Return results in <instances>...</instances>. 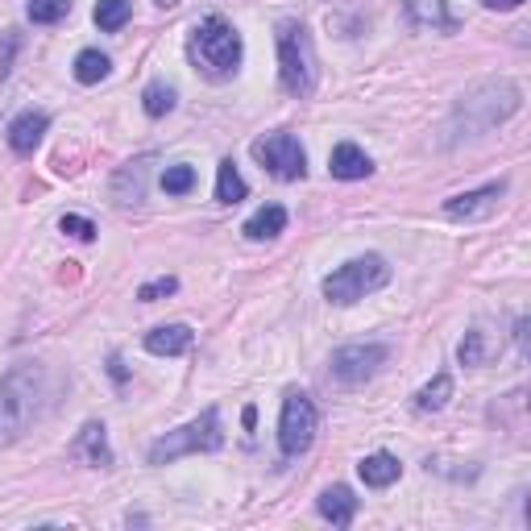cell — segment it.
<instances>
[{
	"instance_id": "484cf974",
	"label": "cell",
	"mask_w": 531,
	"mask_h": 531,
	"mask_svg": "<svg viewBox=\"0 0 531 531\" xmlns=\"http://www.w3.org/2000/svg\"><path fill=\"white\" fill-rule=\"evenodd\" d=\"M191 187H195V166L175 162V166H166V171H162V191L166 195H187Z\"/></svg>"
},
{
	"instance_id": "9a60e30c",
	"label": "cell",
	"mask_w": 531,
	"mask_h": 531,
	"mask_svg": "<svg viewBox=\"0 0 531 531\" xmlns=\"http://www.w3.org/2000/svg\"><path fill=\"white\" fill-rule=\"evenodd\" d=\"M71 453L79 461H88L92 469H108V465H113V444H108L104 424H96V419H92V424H83L75 444H71Z\"/></svg>"
},
{
	"instance_id": "5bb4252c",
	"label": "cell",
	"mask_w": 531,
	"mask_h": 531,
	"mask_svg": "<svg viewBox=\"0 0 531 531\" xmlns=\"http://www.w3.org/2000/svg\"><path fill=\"white\" fill-rule=\"evenodd\" d=\"M328 171H332V179H341V183H357V179L374 175V162L361 146L341 142V146H332V154H328Z\"/></svg>"
},
{
	"instance_id": "ac0fdd59",
	"label": "cell",
	"mask_w": 531,
	"mask_h": 531,
	"mask_svg": "<svg viewBox=\"0 0 531 531\" xmlns=\"http://www.w3.org/2000/svg\"><path fill=\"white\" fill-rule=\"evenodd\" d=\"M357 473H361V482H366V486L386 490V486H395L403 478V465H399V457H390V453H370V457L357 461Z\"/></svg>"
},
{
	"instance_id": "4316f807",
	"label": "cell",
	"mask_w": 531,
	"mask_h": 531,
	"mask_svg": "<svg viewBox=\"0 0 531 531\" xmlns=\"http://www.w3.org/2000/svg\"><path fill=\"white\" fill-rule=\"evenodd\" d=\"M457 361H461V366H482V361H486V332L482 328L465 332V341L457 345Z\"/></svg>"
},
{
	"instance_id": "f1b7e54d",
	"label": "cell",
	"mask_w": 531,
	"mask_h": 531,
	"mask_svg": "<svg viewBox=\"0 0 531 531\" xmlns=\"http://www.w3.org/2000/svg\"><path fill=\"white\" fill-rule=\"evenodd\" d=\"M59 229L67 233V237H75V241H96V225L88 216H75V212H67L63 220H59Z\"/></svg>"
},
{
	"instance_id": "8fae6325",
	"label": "cell",
	"mask_w": 531,
	"mask_h": 531,
	"mask_svg": "<svg viewBox=\"0 0 531 531\" xmlns=\"http://www.w3.org/2000/svg\"><path fill=\"white\" fill-rule=\"evenodd\" d=\"M46 129H50V117H46V113H38V108H25V113H17V117L9 121L5 142H9V150H13V154L30 158V154L42 146Z\"/></svg>"
},
{
	"instance_id": "30bf717a",
	"label": "cell",
	"mask_w": 531,
	"mask_h": 531,
	"mask_svg": "<svg viewBox=\"0 0 531 531\" xmlns=\"http://www.w3.org/2000/svg\"><path fill=\"white\" fill-rule=\"evenodd\" d=\"M502 195H507V179L461 191V195H453V200H444V216H449V220H486V216L498 212Z\"/></svg>"
},
{
	"instance_id": "52a82bcc",
	"label": "cell",
	"mask_w": 531,
	"mask_h": 531,
	"mask_svg": "<svg viewBox=\"0 0 531 531\" xmlns=\"http://www.w3.org/2000/svg\"><path fill=\"white\" fill-rule=\"evenodd\" d=\"M316 428H320L316 403L307 399L303 390H287L283 415H278V449H283V457H303L307 449H312Z\"/></svg>"
},
{
	"instance_id": "603a6c76",
	"label": "cell",
	"mask_w": 531,
	"mask_h": 531,
	"mask_svg": "<svg viewBox=\"0 0 531 531\" xmlns=\"http://www.w3.org/2000/svg\"><path fill=\"white\" fill-rule=\"evenodd\" d=\"M175 100H179V92L171 88V83H162V79L146 83V92H142V108H146V117H154V121L171 113Z\"/></svg>"
},
{
	"instance_id": "3957f363",
	"label": "cell",
	"mask_w": 531,
	"mask_h": 531,
	"mask_svg": "<svg viewBox=\"0 0 531 531\" xmlns=\"http://www.w3.org/2000/svg\"><path fill=\"white\" fill-rule=\"evenodd\" d=\"M241 54H245L241 34L233 30L225 17H216V13L204 17L191 30V38H187V59H191V67L200 71V75H208V79H229V75H237Z\"/></svg>"
},
{
	"instance_id": "d6a6232c",
	"label": "cell",
	"mask_w": 531,
	"mask_h": 531,
	"mask_svg": "<svg viewBox=\"0 0 531 531\" xmlns=\"http://www.w3.org/2000/svg\"><path fill=\"white\" fill-rule=\"evenodd\" d=\"M515 341H519V349L527 353V320H523V316L515 320Z\"/></svg>"
},
{
	"instance_id": "83f0119b",
	"label": "cell",
	"mask_w": 531,
	"mask_h": 531,
	"mask_svg": "<svg viewBox=\"0 0 531 531\" xmlns=\"http://www.w3.org/2000/svg\"><path fill=\"white\" fill-rule=\"evenodd\" d=\"M175 291H179V278L175 274H162V278H150V283L137 287V299L154 303V299H166V295H175Z\"/></svg>"
},
{
	"instance_id": "cb8c5ba5",
	"label": "cell",
	"mask_w": 531,
	"mask_h": 531,
	"mask_svg": "<svg viewBox=\"0 0 531 531\" xmlns=\"http://www.w3.org/2000/svg\"><path fill=\"white\" fill-rule=\"evenodd\" d=\"M449 399H453V378H449V374H436V378L415 395V411H440Z\"/></svg>"
},
{
	"instance_id": "5b68a950",
	"label": "cell",
	"mask_w": 531,
	"mask_h": 531,
	"mask_svg": "<svg viewBox=\"0 0 531 531\" xmlns=\"http://www.w3.org/2000/svg\"><path fill=\"white\" fill-rule=\"evenodd\" d=\"M216 449H225V424H220V411L216 407H204L200 415L191 419V424L175 428V432H166L162 440L150 444V453L146 461L150 465H171L179 457H191V453H216Z\"/></svg>"
},
{
	"instance_id": "836d02e7",
	"label": "cell",
	"mask_w": 531,
	"mask_h": 531,
	"mask_svg": "<svg viewBox=\"0 0 531 531\" xmlns=\"http://www.w3.org/2000/svg\"><path fill=\"white\" fill-rule=\"evenodd\" d=\"M241 424H245L249 432H254V424H258V411H254V407H245V411H241Z\"/></svg>"
},
{
	"instance_id": "4fadbf2b",
	"label": "cell",
	"mask_w": 531,
	"mask_h": 531,
	"mask_svg": "<svg viewBox=\"0 0 531 531\" xmlns=\"http://www.w3.org/2000/svg\"><path fill=\"white\" fill-rule=\"evenodd\" d=\"M403 13L419 30H440V34H457L461 25L449 13V0H403Z\"/></svg>"
},
{
	"instance_id": "44dd1931",
	"label": "cell",
	"mask_w": 531,
	"mask_h": 531,
	"mask_svg": "<svg viewBox=\"0 0 531 531\" xmlns=\"http://www.w3.org/2000/svg\"><path fill=\"white\" fill-rule=\"evenodd\" d=\"M245 195H249V187H245V179L237 171V162L225 158L216 166V204H241Z\"/></svg>"
},
{
	"instance_id": "d6986e66",
	"label": "cell",
	"mask_w": 531,
	"mask_h": 531,
	"mask_svg": "<svg viewBox=\"0 0 531 531\" xmlns=\"http://www.w3.org/2000/svg\"><path fill=\"white\" fill-rule=\"evenodd\" d=\"M283 229H287V208H283V204H266V208H258V212L241 225V233H245L249 241H274Z\"/></svg>"
},
{
	"instance_id": "6da1fadb",
	"label": "cell",
	"mask_w": 531,
	"mask_h": 531,
	"mask_svg": "<svg viewBox=\"0 0 531 531\" xmlns=\"http://www.w3.org/2000/svg\"><path fill=\"white\" fill-rule=\"evenodd\" d=\"M523 108V88L507 75L478 79L473 88H465L453 104L449 121H444V146H461L469 137H482L498 129L502 121H511Z\"/></svg>"
},
{
	"instance_id": "1f68e13d",
	"label": "cell",
	"mask_w": 531,
	"mask_h": 531,
	"mask_svg": "<svg viewBox=\"0 0 531 531\" xmlns=\"http://www.w3.org/2000/svg\"><path fill=\"white\" fill-rule=\"evenodd\" d=\"M108 374H113V382H125V378H129V370L121 366V357H117V353L108 357Z\"/></svg>"
},
{
	"instance_id": "7c38bea8",
	"label": "cell",
	"mask_w": 531,
	"mask_h": 531,
	"mask_svg": "<svg viewBox=\"0 0 531 531\" xmlns=\"http://www.w3.org/2000/svg\"><path fill=\"white\" fill-rule=\"evenodd\" d=\"M150 166H154V154H142V158H133L125 162L121 171L113 175V200L121 208H137L146 200V179H150Z\"/></svg>"
},
{
	"instance_id": "e0dca14e",
	"label": "cell",
	"mask_w": 531,
	"mask_h": 531,
	"mask_svg": "<svg viewBox=\"0 0 531 531\" xmlns=\"http://www.w3.org/2000/svg\"><path fill=\"white\" fill-rule=\"evenodd\" d=\"M357 507H361V502L353 498L349 486H328V490H320V498H316L320 519H328L332 527H349V523L357 519Z\"/></svg>"
},
{
	"instance_id": "9c48e42d",
	"label": "cell",
	"mask_w": 531,
	"mask_h": 531,
	"mask_svg": "<svg viewBox=\"0 0 531 531\" xmlns=\"http://www.w3.org/2000/svg\"><path fill=\"white\" fill-rule=\"evenodd\" d=\"M386 361H390V349L378 345V341H370V345H341L328 361V374H332V382H341V386H361V382H370Z\"/></svg>"
},
{
	"instance_id": "ba28073f",
	"label": "cell",
	"mask_w": 531,
	"mask_h": 531,
	"mask_svg": "<svg viewBox=\"0 0 531 531\" xmlns=\"http://www.w3.org/2000/svg\"><path fill=\"white\" fill-rule=\"evenodd\" d=\"M254 158L262 162V171H270L274 179H283V183H295V179L307 175V154L299 146V137H291L283 129L258 137V142H254Z\"/></svg>"
},
{
	"instance_id": "e575fe53",
	"label": "cell",
	"mask_w": 531,
	"mask_h": 531,
	"mask_svg": "<svg viewBox=\"0 0 531 531\" xmlns=\"http://www.w3.org/2000/svg\"><path fill=\"white\" fill-rule=\"evenodd\" d=\"M158 5H162V9H171V5H179V0H158Z\"/></svg>"
},
{
	"instance_id": "277c9868",
	"label": "cell",
	"mask_w": 531,
	"mask_h": 531,
	"mask_svg": "<svg viewBox=\"0 0 531 531\" xmlns=\"http://www.w3.org/2000/svg\"><path fill=\"white\" fill-rule=\"evenodd\" d=\"M274 46H278V83L283 92L303 100L316 92V46H312V34H307L303 21H278L274 30Z\"/></svg>"
},
{
	"instance_id": "7402d4cb",
	"label": "cell",
	"mask_w": 531,
	"mask_h": 531,
	"mask_svg": "<svg viewBox=\"0 0 531 531\" xmlns=\"http://www.w3.org/2000/svg\"><path fill=\"white\" fill-rule=\"evenodd\" d=\"M129 17H133V0H100V5H96V13H92V21L100 25L104 34H117V30H125V25H129Z\"/></svg>"
},
{
	"instance_id": "7a4b0ae2",
	"label": "cell",
	"mask_w": 531,
	"mask_h": 531,
	"mask_svg": "<svg viewBox=\"0 0 531 531\" xmlns=\"http://www.w3.org/2000/svg\"><path fill=\"white\" fill-rule=\"evenodd\" d=\"M42 395H46V370L34 366V361H21L0 378V449H9L30 432Z\"/></svg>"
},
{
	"instance_id": "2e32d148",
	"label": "cell",
	"mask_w": 531,
	"mask_h": 531,
	"mask_svg": "<svg viewBox=\"0 0 531 531\" xmlns=\"http://www.w3.org/2000/svg\"><path fill=\"white\" fill-rule=\"evenodd\" d=\"M195 345V332L187 324H158L146 332V353L154 357H183Z\"/></svg>"
},
{
	"instance_id": "f546056e",
	"label": "cell",
	"mask_w": 531,
	"mask_h": 531,
	"mask_svg": "<svg viewBox=\"0 0 531 531\" xmlns=\"http://www.w3.org/2000/svg\"><path fill=\"white\" fill-rule=\"evenodd\" d=\"M17 50H21V34H17V30H5V46H0V83L9 79V71H13V59H17Z\"/></svg>"
},
{
	"instance_id": "4dcf8cb0",
	"label": "cell",
	"mask_w": 531,
	"mask_h": 531,
	"mask_svg": "<svg viewBox=\"0 0 531 531\" xmlns=\"http://www.w3.org/2000/svg\"><path fill=\"white\" fill-rule=\"evenodd\" d=\"M519 5H523V0H482V9H490V13H511Z\"/></svg>"
},
{
	"instance_id": "8992f818",
	"label": "cell",
	"mask_w": 531,
	"mask_h": 531,
	"mask_svg": "<svg viewBox=\"0 0 531 531\" xmlns=\"http://www.w3.org/2000/svg\"><path fill=\"white\" fill-rule=\"evenodd\" d=\"M386 283H390V262L382 254H366V258H353V262L337 266L324 278V299L337 303V307H349L357 299L382 291Z\"/></svg>"
},
{
	"instance_id": "ffe728a7",
	"label": "cell",
	"mask_w": 531,
	"mask_h": 531,
	"mask_svg": "<svg viewBox=\"0 0 531 531\" xmlns=\"http://www.w3.org/2000/svg\"><path fill=\"white\" fill-rule=\"evenodd\" d=\"M108 71H113V59H108V54L104 50H79L75 54V67H71V75L83 83V88H92V83H100Z\"/></svg>"
},
{
	"instance_id": "d4e9b609",
	"label": "cell",
	"mask_w": 531,
	"mask_h": 531,
	"mask_svg": "<svg viewBox=\"0 0 531 531\" xmlns=\"http://www.w3.org/2000/svg\"><path fill=\"white\" fill-rule=\"evenodd\" d=\"M25 13H30L34 25H54V21H63L71 13V0H30Z\"/></svg>"
}]
</instances>
